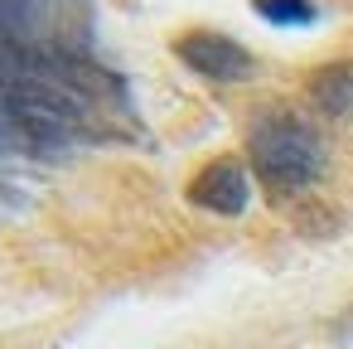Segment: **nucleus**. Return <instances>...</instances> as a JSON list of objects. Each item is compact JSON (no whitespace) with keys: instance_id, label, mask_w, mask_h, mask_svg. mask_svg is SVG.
Wrapping results in <instances>:
<instances>
[{"instance_id":"nucleus-1","label":"nucleus","mask_w":353,"mask_h":349,"mask_svg":"<svg viewBox=\"0 0 353 349\" xmlns=\"http://www.w3.org/2000/svg\"><path fill=\"white\" fill-rule=\"evenodd\" d=\"M0 83L25 151L39 160L136 136L131 93L121 73L92 59V49H30L0 73Z\"/></svg>"},{"instance_id":"nucleus-2","label":"nucleus","mask_w":353,"mask_h":349,"mask_svg":"<svg viewBox=\"0 0 353 349\" xmlns=\"http://www.w3.org/2000/svg\"><path fill=\"white\" fill-rule=\"evenodd\" d=\"M242 155H247L252 180L276 204L305 199L329 170V146H324L319 126L285 102H266L252 112L247 136H242Z\"/></svg>"},{"instance_id":"nucleus-3","label":"nucleus","mask_w":353,"mask_h":349,"mask_svg":"<svg viewBox=\"0 0 353 349\" xmlns=\"http://www.w3.org/2000/svg\"><path fill=\"white\" fill-rule=\"evenodd\" d=\"M170 54L194 78H203L213 88H237V83H252L256 78V54L242 39L223 35V30H179L170 39Z\"/></svg>"},{"instance_id":"nucleus-4","label":"nucleus","mask_w":353,"mask_h":349,"mask_svg":"<svg viewBox=\"0 0 353 349\" xmlns=\"http://www.w3.org/2000/svg\"><path fill=\"white\" fill-rule=\"evenodd\" d=\"M252 170H247V160H237V155H213V160H203L194 175H189V185H184V199L194 204V209H203V214H213V218H242L247 209H252Z\"/></svg>"},{"instance_id":"nucleus-5","label":"nucleus","mask_w":353,"mask_h":349,"mask_svg":"<svg viewBox=\"0 0 353 349\" xmlns=\"http://www.w3.org/2000/svg\"><path fill=\"white\" fill-rule=\"evenodd\" d=\"M305 102L329 122H353V59H329L305 73Z\"/></svg>"},{"instance_id":"nucleus-6","label":"nucleus","mask_w":353,"mask_h":349,"mask_svg":"<svg viewBox=\"0 0 353 349\" xmlns=\"http://www.w3.org/2000/svg\"><path fill=\"white\" fill-rule=\"evenodd\" d=\"M252 15L271 30H310L319 20V6L314 0H252Z\"/></svg>"},{"instance_id":"nucleus-7","label":"nucleus","mask_w":353,"mask_h":349,"mask_svg":"<svg viewBox=\"0 0 353 349\" xmlns=\"http://www.w3.org/2000/svg\"><path fill=\"white\" fill-rule=\"evenodd\" d=\"M20 155H30V151H25V141H20V126H15V117H10L6 83H0V185H6V170H10Z\"/></svg>"},{"instance_id":"nucleus-8","label":"nucleus","mask_w":353,"mask_h":349,"mask_svg":"<svg viewBox=\"0 0 353 349\" xmlns=\"http://www.w3.org/2000/svg\"><path fill=\"white\" fill-rule=\"evenodd\" d=\"M334 334H339V339H343V344H353V310H348V315H343V320H339V325H334Z\"/></svg>"}]
</instances>
